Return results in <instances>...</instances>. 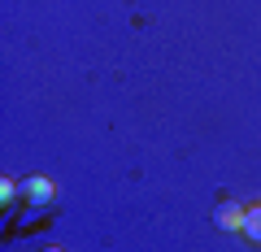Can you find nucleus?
I'll return each mask as SVG.
<instances>
[{
    "label": "nucleus",
    "instance_id": "obj_2",
    "mask_svg": "<svg viewBox=\"0 0 261 252\" xmlns=\"http://www.w3.org/2000/svg\"><path fill=\"white\" fill-rule=\"evenodd\" d=\"M244 209H248V205H240V200H226V205L214 209V222L222 226V231H235V235H240V226H244Z\"/></svg>",
    "mask_w": 261,
    "mask_h": 252
},
{
    "label": "nucleus",
    "instance_id": "obj_4",
    "mask_svg": "<svg viewBox=\"0 0 261 252\" xmlns=\"http://www.w3.org/2000/svg\"><path fill=\"white\" fill-rule=\"evenodd\" d=\"M44 252H61V248H44Z\"/></svg>",
    "mask_w": 261,
    "mask_h": 252
},
{
    "label": "nucleus",
    "instance_id": "obj_1",
    "mask_svg": "<svg viewBox=\"0 0 261 252\" xmlns=\"http://www.w3.org/2000/svg\"><path fill=\"white\" fill-rule=\"evenodd\" d=\"M22 196L39 209V205H53V200H57V187H53V178L35 174V178H27V183H22Z\"/></svg>",
    "mask_w": 261,
    "mask_h": 252
},
{
    "label": "nucleus",
    "instance_id": "obj_3",
    "mask_svg": "<svg viewBox=\"0 0 261 252\" xmlns=\"http://www.w3.org/2000/svg\"><path fill=\"white\" fill-rule=\"evenodd\" d=\"M240 235H244V239H252V243H261V205H248V209H244Z\"/></svg>",
    "mask_w": 261,
    "mask_h": 252
}]
</instances>
